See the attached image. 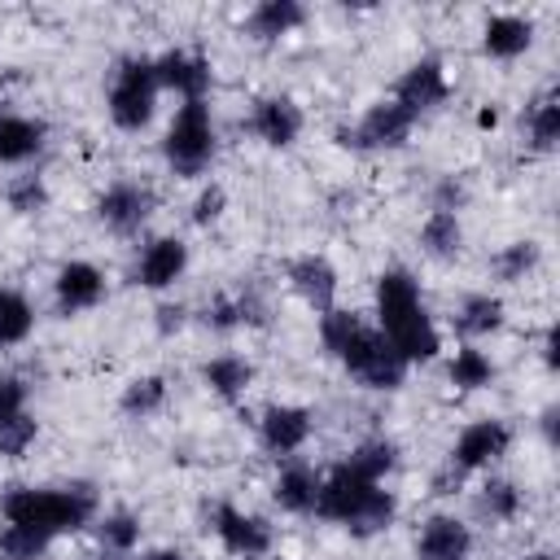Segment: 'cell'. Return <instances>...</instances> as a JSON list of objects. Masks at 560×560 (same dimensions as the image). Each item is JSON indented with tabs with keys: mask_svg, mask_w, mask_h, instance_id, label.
I'll use <instances>...</instances> for the list:
<instances>
[{
	"mask_svg": "<svg viewBox=\"0 0 560 560\" xmlns=\"http://www.w3.org/2000/svg\"><path fill=\"white\" fill-rule=\"evenodd\" d=\"M149 210H153V192L144 188V184H131V179H122V184H114V188H105L101 192V201H96V214H101V223L109 228V232H136L144 219H149Z\"/></svg>",
	"mask_w": 560,
	"mask_h": 560,
	"instance_id": "7c38bea8",
	"label": "cell"
},
{
	"mask_svg": "<svg viewBox=\"0 0 560 560\" xmlns=\"http://www.w3.org/2000/svg\"><path fill=\"white\" fill-rule=\"evenodd\" d=\"M525 136H529V144H534L538 153L556 149V140H560V105H556L551 92L529 105V114H525Z\"/></svg>",
	"mask_w": 560,
	"mask_h": 560,
	"instance_id": "4316f807",
	"label": "cell"
},
{
	"mask_svg": "<svg viewBox=\"0 0 560 560\" xmlns=\"http://www.w3.org/2000/svg\"><path fill=\"white\" fill-rule=\"evenodd\" d=\"M394 494L381 490L376 481H363L354 477L346 464H337L324 481H319V499H315V512L324 521H337L346 525L350 534L368 538V534H381L389 521H394Z\"/></svg>",
	"mask_w": 560,
	"mask_h": 560,
	"instance_id": "3957f363",
	"label": "cell"
},
{
	"mask_svg": "<svg viewBox=\"0 0 560 560\" xmlns=\"http://www.w3.org/2000/svg\"><path fill=\"white\" fill-rule=\"evenodd\" d=\"M26 411V385L22 376H0V424Z\"/></svg>",
	"mask_w": 560,
	"mask_h": 560,
	"instance_id": "f35d334b",
	"label": "cell"
},
{
	"mask_svg": "<svg viewBox=\"0 0 560 560\" xmlns=\"http://www.w3.org/2000/svg\"><path fill=\"white\" fill-rule=\"evenodd\" d=\"M210 525H214L219 542H223L232 556H241V560H258V556L271 551V529H267V521H258V516H249V512H241V508H232V503H214Z\"/></svg>",
	"mask_w": 560,
	"mask_h": 560,
	"instance_id": "ba28073f",
	"label": "cell"
},
{
	"mask_svg": "<svg viewBox=\"0 0 560 560\" xmlns=\"http://www.w3.org/2000/svg\"><path fill=\"white\" fill-rule=\"evenodd\" d=\"M223 206H228V192H223L219 184H206V188L197 192V201H192V223H197V228L214 223V219L223 214Z\"/></svg>",
	"mask_w": 560,
	"mask_h": 560,
	"instance_id": "74e56055",
	"label": "cell"
},
{
	"mask_svg": "<svg viewBox=\"0 0 560 560\" xmlns=\"http://www.w3.org/2000/svg\"><path fill=\"white\" fill-rule=\"evenodd\" d=\"M44 551H48V538H44V534L4 525V534H0V556H4V560H39Z\"/></svg>",
	"mask_w": 560,
	"mask_h": 560,
	"instance_id": "836d02e7",
	"label": "cell"
},
{
	"mask_svg": "<svg viewBox=\"0 0 560 560\" xmlns=\"http://www.w3.org/2000/svg\"><path fill=\"white\" fill-rule=\"evenodd\" d=\"M289 284H293V293H298L306 306H315L319 315L332 311V298H337V271H332L328 258H319V254L293 258V262H289Z\"/></svg>",
	"mask_w": 560,
	"mask_h": 560,
	"instance_id": "9a60e30c",
	"label": "cell"
},
{
	"mask_svg": "<svg viewBox=\"0 0 560 560\" xmlns=\"http://www.w3.org/2000/svg\"><path fill=\"white\" fill-rule=\"evenodd\" d=\"M459 241H464V232H459V219L451 210H433L424 219V228H420V245L433 258H455L459 254Z\"/></svg>",
	"mask_w": 560,
	"mask_h": 560,
	"instance_id": "83f0119b",
	"label": "cell"
},
{
	"mask_svg": "<svg viewBox=\"0 0 560 560\" xmlns=\"http://www.w3.org/2000/svg\"><path fill=\"white\" fill-rule=\"evenodd\" d=\"M140 560H184V556H179L175 547H158V551H144Z\"/></svg>",
	"mask_w": 560,
	"mask_h": 560,
	"instance_id": "ee69618b",
	"label": "cell"
},
{
	"mask_svg": "<svg viewBox=\"0 0 560 560\" xmlns=\"http://www.w3.org/2000/svg\"><path fill=\"white\" fill-rule=\"evenodd\" d=\"M44 201H48V192H44L39 175H22V179L9 184V206H13L18 214H35V210H44Z\"/></svg>",
	"mask_w": 560,
	"mask_h": 560,
	"instance_id": "8d00e7d4",
	"label": "cell"
},
{
	"mask_svg": "<svg viewBox=\"0 0 560 560\" xmlns=\"http://www.w3.org/2000/svg\"><path fill=\"white\" fill-rule=\"evenodd\" d=\"M249 131H254L262 144H271V149H284V144H293L298 131H302V109H298L289 96H267V101L254 105Z\"/></svg>",
	"mask_w": 560,
	"mask_h": 560,
	"instance_id": "5bb4252c",
	"label": "cell"
},
{
	"mask_svg": "<svg viewBox=\"0 0 560 560\" xmlns=\"http://www.w3.org/2000/svg\"><path fill=\"white\" fill-rule=\"evenodd\" d=\"M486 52L490 57H521L529 44H534V22L529 18H516V13H499L486 22V35H481Z\"/></svg>",
	"mask_w": 560,
	"mask_h": 560,
	"instance_id": "ffe728a7",
	"label": "cell"
},
{
	"mask_svg": "<svg viewBox=\"0 0 560 560\" xmlns=\"http://www.w3.org/2000/svg\"><path fill=\"white\" fill-rule=\"evenodd\" d=\"M31 442H35V420H31L26 411L0 424V455H4V459H22Z\"/></svg>",
	"mask_w": 560,
	"mask_h": 560,
	"instance_id": "e575fe53",
	"label": "cell"
},
{
	"mask_svg": "<svg viewBox=\"0 0 560 560\" xmlns=\"http://www.w3.org/2000/svg\"><path fill=\"white\" fill-rule=\"evenodd\" d=\"M508 446H512V429H508L503 420H477V424H468V429L455 438L451 468H455V472L486 468V464H494L499 455H508Z\"/></svg>",
	"mask_w": 560,
	"mask_h": 560,
	"instance_id": "9c48e42d",
	"label": "cell"
},
{
	"mask_svg": "<svg viewBox=\"0 0 560 560\" xmlns=\"http://www.w3.org/2000/svg\"><path fill=\"white\" fill-rule=\"evenodd\" d=\"M158 315H162V328H179V315H184V311H179V306H162Z\"/></svg>",
	"mask_w": 560,
	"mask_h": 560,
	"instance_id": "7bdbcfd3",
	"label": "cell"
},
{
	"mask_svg": "<svg viewBox=\"0 0 560 560\" xmlns=\"http://www.w3.org/2000/svg\"><path fill=\"white\" fill-rule=\"evenodd\" d=\"M359 324H363V319H359V315H350V311H337V306H332V311H324V315H319V341H324V350H332V354H337V350L346 346V337H350Z\"/></svg>",
	"mask_w": 560,
	"mask_h": 560,
	"instance_id": "d590c367",
	"label": "cell"
},
{
	"mask_svg": "<svg viewBox=\"0 0 560 560\" xmlns=\"http://www.w3.org/2000/svg\"><path fill=\"white\" fill-rule=\"evenodd\" d=\"M96 512V490L88 481L61 486V490H35V486H13L4 494V521L31 534H44L48 542L57 534H74L88 525Z\"/></svg>",
	"mask_w": 560,
	"mask_h": 560,
	"instance_id": "7a4b0ae2",
	"label": "cell"
},
{
	"mask_svg": "<svg viewBox=\"0 0 560 560\" xmlns=\"http://www.w3.org/2000/svg\"><path fill=\"white\" fill-rule=\"evenodd\" d=\"M494 381V363L477 350V346H459L451 359V385L455 389H481Z\"/></svg>",
	"mask_w": 560,
	"mask_h": 560,
	"instance_id": "f1b7e54d",
	"label": "cell"
},
{
	"mask_svg": "<svg viewBox=\"0 0 560 560\" xmlns=\"http://www.w3.org/2000/svg\"><path fill=\"white\" fill-rule=\"evenodd\" d=\"M481 512L490 521H512L521 512V490L512 481H486L481 486Z\"/></svg>",
	"mask_w": 560,
	"mask_h": 560,
	"instance_id": "d6a6232c",
	"label": "cell"
},
{
	"mask_svg": "<svg viewBox=\"0 0 560 560\" xmlns=\"http://www.w3.org/2000/svg\"><path fill=\"white\" fill-rule=\"evenodd\" d=\"M153 74H158V88H171L179 92L184 101H206V88H210V61L201 52H188V48H171L153 61Z\"/></svg>",
	"mask_w": 560,
	"mask_h": 560,
	"instance_id": "30bf717a",
	"label": "cell"
},
{
	"mask_svg": "<svg viewBox=\"0 0 560 560\" xmlns=\"http://www.w3.org/2000/svg\"><path fill=\"white\" fill-rule=\"evenodd\" d=\"M258 429H262V446L271 455H293L311 438V411L306 407H271Z\"/></svg>",
	"mask_w": 560,
	"mask_h": 560,
	"instance_id": "ac0fdd59",
	"label": "cell"
},
{
	"mask_svg": "<svg viewBox=\"0 0 560 560\" xmlns=\"http://www.w3.org/2000/svg\"><path fill=\"white\" fill-rule=\"evenodd\" d=\"M376 315H381L385 341L402 354L407 368L411 363H429L442 350L438 328H433V319H429V311L420 302V284H416L411 271H402V267L381 271V280H376Z\"/></svg>",
	"mask_w": 560,
	"mask_h": 560,
	"instance_id": "6da1fadb",
	"label": "cell"
},
{
	"mask_svg": "<svg viewBox=\"0 0 560 560\" xmlns=\"http://www.w3.org/2000/svg\"><path fill=\"white\" fill-rule=\"evenodd\" d=\"M105 293V276L92 262H66L57 271V311L61 315H79L88 306H96Z\"/></svg>",
	"mask_w": 560,
	"mask_h": 560,
	"instance_id": "e0dca14e",
	"label": "cell"
},
{
	"mask_svg": "<svg viewBox=\"0 0 560 560\" xmlns=\"http://www.w3.org/2000/svg\"><path fill=\"white\" fill-rule=\"evenodd\" d=\"M337 359H341V363L350 368V376L363 381L368 389H398L402 376H407V363H402V354L385 341V332L363 328V324L346 337V346L337 350Z\"/></svg>",
	"mask_w": 560,
	"mask_h": 560,
	"instance_id": "5b68a950",
	"label": "cell"
},
{
	"mask_svg": "<svg viewBox=\"0 0 560 560\" xmlns=\"http://www.w3.org/2000/svg\"><path fill=\"white\" fill-rule=\"evenodd\" d=\"M166 162L175 166V175H201L214 158V122H210V105L206 101H184L175 122L166 127L162 140Z\"/></svg>",
	"mask_w": 560,
	"mask_h": 560,
	"instance_id": "277c9868",
	"label": "cell"
},
{
	"mask_svg": "<svg viewBox=\"0 0 560 560\" xmlns=\"http://www.w3.org/2000/svg\"><path fill=\"white\" fill-rule=\"evenodd\" d=\"M184 267H188V245H184L179 236H158V241L140 254L136 280H140L144 289H166V284H175V280L184 276Z\"/></svg>",
	"mask_w": 560,
	"mask_h": 560,
	"instance_id": "2e32d148",
	"label": "cell"
},
{
	"mask_svg": "<svg viewBox=\"0 0 560 560\" xmlns=\"http://www.w3.org/2000/svg\"><path fill=\"white\" fill-rule=\"evenodd\" d=\"M35 328V311L26 302V293L18 289H0V346H18L26 341Z\"/></svg>",
	"mask_w": 560,
	"mask_h": 560,
	"instance_id": "484cf974",
	"label": "cell"
},
{
	"mask_svg": "<svg viewBox=\"0 0 560 560\" xmlns=\"http://www.w3.org/2000/svg\"><path fill=\"white\" fill-rule=\"evenodd\" d=\"M398 464V446L394 442H385V438H376V442H363V446H354L350 451V459H346V468L354 472V477H363V481H385V472Z\"/></svg>",
	"mask_w": 560,
	"mask_h": 560,
	"instance_id": "d4e9b609",
	"label": "cell"
},
{
	"mask_svg": "<svg viewBox=\"0 0 560 560\" xmlns=\"http://www.w3.org/2000/svg\"><path fill=\"white\" fill-rule=\"evenodd\" d=\"M201 381L219 394V398H241L245 389H249V381H254V368L241 359V354H219V359H210L206 368H201Z\"/></svg>",
	"mask_w": 560,
	"mask_h": 560,
	"instance_id": "603a6c76",
	"label": "cell"
},
{
	"mask_svg": "<svg viewBox=\"0 0 560 560\" xmlns=\"http://www.w3.org/2000/svg\"><path fill=\"white\" fill-rule=\"evenodd\" d=\"M206 324H210V328H219V332H228V328L245 324V319H241V302H236V298H214V302H210V311H206Z\"/></svg>",
	"mask_w": 560,
	"mask_h": 560,
	"instance_id": "ab89813d",
	"label": "cell"
},
{
	"mask_svg": "<svg viewBox=\"0 0 560 560\" xmlns=\"http://www.w3.org/2000/svg\"><path fill=\"white\" fill-rule=\"evenodd\" d=\"M490 267H494L499 280H525V271L538 267V245H534V241H512V245H503V249L494 254Z\"/></svg>",
	"mask_w": 560,
	"mask_h": 560,
	"instance_id": "4dcf8cb0",
	"label": "cell"
},
{
	"mask_svg": "<svg viewBox=\"0 0 560 560\" xmlns=\"http://www.w3.org/2000/svg\"><path fill=\"white\" fill-rule=\"evenodd\" d=\"M542 433H547V442H556V407L542 411Z\"/></svg>",
	"mask_w": 560,
	"mask_h": 560,
	"instance_id": "f6af8a7d",
	"label": "cell"
},
{
	"mask_svg": "<svg viewBox=\"0 0 560 560\" xmlns=\"http://www.w3.org/2000/svg\"><path fill=\"white\" fill-rule=\"evenodd\" d=\"M525 560H556L551 551H534V556H525Z\"/></svg>",
	"mask_w": 560,
	"mask_h": 560,
	"instance_id": "bcb514c9",
	"label": "cell"
},
{
	"mask_svg": "<svg viewBox=\"0 0 560 560\" xmlns=\"http://www.w3.org/2000/svg\"><path fill=\"white\" fill-rule=\"evenodd\" d=\"M411 114L407 109H398L394 101H381V105H372L363 118H359V127H341L337 131V144H346V149H359V153H376V149H398L407 136H411Z\"/></svg>",
	"mask_w": 560,
	"mask_h": 560,
	"instance_id": "52a82bcc",
	"label": "cell"
},
{
	"mask_svg": "<svg viewBox=\"0 0 560 560\" xmlns=\"http://www.w3.org/2000/svg\"><path fill=\"white\" fill-rule=\"evenodd\" d=\"M319 472L306 468V464H289L280 477H276V503L284 512H315V499H319Z\"/></svg>",
	"mask_w": 560,
	"mask_h": 560,
	"instance_id": "44dd1931",
	"label": "cell"
},
{
	"mask_svg": "<svg viewBox=\"0 0 560 560\" xmlns=\"http://www.w3.org/2000/svg\"><path fill=\"white\" fill-rule=\"evenodd\" d=\"M44 149V122L39 118H22L13 109H0V162L18 166L26 158H35Z\"/></svg>",
	"mask_w": 560,
	"mask_h": 560,
	"instance_id": "d6986e66",
	"label": "cell"
},
{
	"mask_svg": "<svg viewBox=\"0 0 560 560\" xmlns=\"http://www.w3.org/2000/svg\"><path fill=\"white\" fill-rule=\"evenodd\" d=\"M153 101H158L153 61L149 57H127L114 74V88H109V118L122 131H140L153 118Z\"/></svg>",
	"mask_w": 560,
	"mask_h": 560,
	"instance_id": "8992f818",
	"label": "cell"
},
{
	"mask_svg": "<svg viewBox=\"0 0 560 560\" xmlns=\"http://www.w3.org/2000/svg\"><path fill=\"white\" fill-rule=\"evenodd\" d=\"M472 556V534L455 516H429L420 538H416V560H468Z\"/></svg>",
	"mask_w": 560,
	"mask_h": 560,
	"instance_id": "4fadbf2b",
	"label": "cell"
},
{
	"mask_svg": "<svg viewBox=\"0 0 560 560\" xmlns=\"http://www.w3.org/2000/svg\"><path fill=\"white\" fill-rule=\"evenodd\" d=\"M459 201H464V188H459L455 179H442V188H438V210H451V214H455Z\"/></svg>",
	"mask_w": 560,
	"mask_h": 560,
	"instance_id": "60d3db41",
	"label": "cell"
},
{
	"mask_svg": "<svg viewBox=\"0 0 560 560\" xmlns=\"http://www.w3.org/2000/svg\"><path fill=\"white\" fill-rule=\"evenodd\" d=\"M503 324V302L490 293H468L455 311V332L459 337H486Z\"/></svg>",
	"mask_w": 560,
	"mask_h": 560,
	"instance_id": "7402d4cb",
	"label": "cell"
},
{
	"mask_svg": "<svg viewBox=\"0 0 560 560\" xmlns=\"http://www.w3.org/2000/svg\"><path fill=\"white\" fill-rule=\"evenodd\" d=\"M96 534H101V547H105L109 556H122V551H131V547L140 542V521H136L131 512H109Z\"/></svg>",
	"mask_w": 560,
	"mask_h": 560,
	"instance_id": "1f68e13d",
	"label": "cell"
},
{
	"mask_svg": "<svg viewBox=\"0 0 560 560\" xmlns=\"http://www.w3.org/2000/svg\"><path fill=\"white\" fill-rule=\"evenodd\" d=\"M306 22V9L298 0H262L254 13H249V31L258 39H276V35H289L293 26Z\"/></svg>",
	"mask_w": 560,
	"mask_h": 560,
	"instance_id": "cb8c5ba5",
	"label": "cell"
},
{
	"mask_svg": "<svg viewBox=\"0 0 560 560\" xmlns=\"http://www.w3.org/2000/svg\"><path fill=\"white\" fill-rule=\"evenodd\" d=\"M446 92H451V83H446L442 61L424 57V61H416V66L398 79V88H394V105H398V109H407V114L416 118V114H424V109L442 105V101H446Z\"/></svg>",
	"mask_w": 560,
	"mask_h": 560,
	"instance_id": "8fae6325",
	"label": "cell"
},
{
	"mask_svg": "<svg viewBox=\"0 0 560 560\" xmlns=\"http://www.w3.org/2000/svg\"><path fill=\"white\" fill-rule=\"evenodd\" d=\"M166 402V381L162 376H136L127 389H122V398H118V407L127 411V416H153L158 407Z\"/></svg>",
	"mask_w": 560,
	"mask_h": 560,
	"instance_id": "f546056e",
	"label": "cell"
},
{
	"mask_svg": "<svg viewBox=\"0 0 560 560\" xmlns=\"http://www.w3.org/2000/svg\"><path fill=\"white\" fill-rule=\"evenodd\" d=\"M556 341H560V332H556V324H551L547 337H542V359H547V368H556Z\"/></svg>",
	"mask_w": 560,
	"mask_h": 560,
	"instance_id": "b9f144b4",
	"label": "cell"
},
{
	"mask_svg": "<svg viewBox=\"0 0 560 560\" xmlns=\"http://www.w3.org/2000/svg\"><path fill=\"white\" fill-rule=\"evenodd\" d=\"M92 560H109V551H101V556H92Z\"/></svg>",
	"mask_w": 560,
	"mask_h": 560,
	"instance_id": "7dc6e473",
	"label": "cell"
}]
</instances>
